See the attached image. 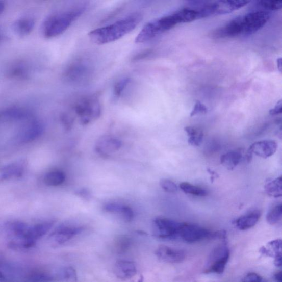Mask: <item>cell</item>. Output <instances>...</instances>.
Instances as JSON below:
<instances>
[{
    "instance_id": "6da1fadb",
    "label": "cell",
    "mask_w": 282,
    "mask_h": 282,
    "mask_svg": "<svg viewBox=\"0 0 282 282\" xmlns=\"http://www.w3.org/2000/svg\"><path fill=\"white\" fill-rule=\"evenodd\" d=\"M142 18L141 13H134L112 24L92 31L88 37L93 43L98 45L114 42L135 30Z\"/></svg>"
},
{
    "instance_id": "7a4b0ae2",
    "label": "cell",
    "mask_w": 282,
    "mask_h": 282,
    "mask_svg": "<svg viewBox=\"0 0 282 282\" xmlns=\"http://www.w3.org/2000/svg\"><path fill=\"white\" fill-rule=\"evenodd\" d=\"M86 9V5H79L47 17L43 25V36L45 38L51 39L61 35L83 14Z\"/></svg>"
},
{
    "instance_id": "3957f363",
    "label": "cell",
    "mask_w": 282,
    "mask_h": 282,
    "mask_svg": "<svg viewBox=\"0 0 282 282\" xmlns=\"http://www.w3.org/2000/svg\"><path fill=\"white\" fill-rule=\"evenodd\" d=\"M94 67L87 58H75L70 62L65 68L63 77L68 84L75 86H85L93 77Z\"/></svg>"
},
{
    "instance_id": "277c9868",
    "label": "cell",
    "mask_w": 282,
    "mask_h": 282,
    "mask_svg": "<svg viewBox=\"0 0 282 282\" xmlns=\"http://www.w3.org/2000/svg\"><path fill=\"white\" fill-rule=\"evenodd\" d=\"M73 109L83 125L97 120L101 113L99 96L92 94L82 97L74 102Z\"/></svg>"
},
{
    "instance_id": "5b68a950",
    "label": "cell",
    "mask_w": 282,
    "mask_h": 282,
    "mask_svg": "<svg viewBox=\"0 0 282 282\" xmlns=\"http://www.w3.org/2000/svg\"><path fill=\"white\" fill-rule=\"evenodd\" d=\"M178 24L174 13L153 20L143 27L135 39L136 43L148 42Z\"/></svg>"
},
{
    "instance_id": "8992f818",
    "label": "cell",
    "mask_w": 282,
    "mask_h": 282,
    "mask_svg": "<svg viewBox=\"0 0 282 282\" xmlns=\"http://www.w3.org/2000/svg\"><path fill=\"white\" fill-rule=\"evenodd\" d=\"M219 231L212 232L203 227L186 223H182L178 232V237L189 243H196L206 239L219 238Z\"/></svg>"
},
{
    "instance_id": "52a82bcc",
    "label": "cell",
    "mask_w": 282,
    "mask_h": 282,
    "mask_svg": "<svg viewBox=\"0 0 282 282\" xmlns=\"http://www.w3.org/2000/svg\"><path fill=\"white\" fill-rule=\"evenodd\" d=\"M230 257V251L225 244L218 246L213 250L210 256L208 267L205 272L207 273L222 274Z\"/></svg>"
},
{
    "instance_id": "ba28073f",
    "label": "cell",
    "mask_w": 282,
    "mask_h": 282,
    "mask_svg": "<svg viewBox=\"0 0 282 282\" xmlns=\"http://www.w3.org/2000/svg\"><path fill=\"white\" fill-rule=\"evenodd\" d=\"M270 18V13L264 10L252 11L242 16L243 35L256 33L263 28Z\"/></svg>"
},
{
    "instance_id": "9c48e42d",
    "label": "cell",
    "mask_w": 282,
    "mask_h": 282,
    "mask_svg": "<svg viewBox=\"0 0 282 282\" xmlns=\"http://www.w3.org/2000/svg\"><path fill=\"white\" fill-rule=\"evenodd\" d=\"M153 223V233L156 237L163 239L178 237L182 223L165 218H157Z\"/></svg>"
},
{
    "instance_id": "30bf717a",
    "label": "cell",
    "mask_w": 282,
    "mask_h": 282,
    "mask_svg": "<svg viewBox=\"0 0 282 282\" xmlns=\"http://www.w3.org/2000/svg\"><path fill=\"white\" fill-rule=\"evenodd\" d=\"M242 16L233 19L230 21L221 28H219L212 33L214 38H234L243 35Z\"/></svg>"
},
{
    "instance_id": "8fae6325",
    "label": "cell",
    "mask_w": 282,
    "mask_h": 282,
    "mask_svg": "<svg viewBox=\"0 0 282 282\" xmlns=\"http://www.w3.org/2000/svg\"><path fill=\"white\" fill-rule=\"evenodd\" d=\"M83 230L81 226H60L51 233L49 239L56 245H63Z\"/></svg>"
},
{
    "instance_id": "7c38bea8",
    "label": "cell",
    "mask_w": 282,
    "mask_h": 282,
    "mask_svg": "<svg viewBox=\"0 0 282 282\" xmlns=\"http://www.w3.org/2000/svg\"><path fill=\"white\" fill-rule=\"evenodd\" d=\"M122 146V142L116 137L104 136L98 140L95 145V150L102 156L109 155L117 152Z\"/></svg>"
},
{
    "instance_id": "4fadbf2b",
    "label": "cell",
    "mask_w": 282,
    "mask_h": 282,
    "mask_svg": "<svg viewBox=\"0 0 282 282\" xmlns=\"http://www.w3.org/2000/svg\"><path fill=\"white\" fill-rule=\"evenodd\" d=\"M156 254L163 262L173 264L183 262L186 258L185 253L183 251L164 245L158 247L156 251Z\"/></svg>"
},
{
    "instance_id": "5bb4252c",
    "label": "cell",
    "mask_w": 282,
    "mask_h": 282,
    "mask_svg": "<svg viewBox=\"0 0 282 282\" xmlns=\"http://www.w3.org/2000/svg\"><path fill=\"white\" fill-rule=\"evenodd\" d=\"M31 71V66L27 62L17 61L8 66L6 74L9 79L23 80L30 78Z\"/></svg>"
},
{
    "instance_id": "9a60e30c",
    "label": "cell",
    "mask_w": 282,
    "mask_h": 282,
    "mask_svg": "<svg viewBox=\"0 0 282 282\" xmlns=\"http://www.w3.org/2000/svg\"><path fill=\"white\" fill-rule=\"evenodd\" d=\"M54 225L53 222H45L29 226L25 237V240L30 247L35 245L37 241L44 236Z\"/></svg>"
},
{
    "instance_id": "2e32d148",
    "label": "cell",
    "mask_w": 282,
    "mask_h": 282,
    "mask_svg": "<svg viewBox=\"0 0 282 282\" xmlns=\"http://www.w3.org/2000/svg\"><path fill=\"white\" fill-rule=\"evenodd\" d=\"M277 147V144L274 141L263 140L253 143L248 150L252 155H256L266 159L276 153Z\"/></svg>"
},
{
    "instance_id": "e0dca14e",
    "label": "cell",
    "mask_w": 282,
    "mask_h": 282,
    "mask_svg": "<svg viewBox=\"0 0 282 282\" xmlns=\"http://www.w3.org/2000/svg\"><path fill=\"white\" fill-rule=\"evenodd\" d=\"M115 276L122 280L134 277L137 273V267L133 261L121 260L117 261L114 267Z\"/></svg>"
},
{
    "instance_id": "ac0fdd59",
    "label": "cell",
    "mask_w": 282,
    "mask_h": 282,
    "mask_svg": "<svg viewBox=\"0 0 282 282\" xmlns=\"http://www.w3.org/2000/svg\"><path fill=\"white\" fill-rule=\"evenodd\" d=\"M44 125L39 121H33L27 125L20 134V140L24 143L32 142L42 135L44 132Z\"/></svg>"
},
{
    "instance_id": "d6986e66",
    "label": "cell",
    "mask_w": 282,
    "mask_h": 282,
    "mask_svg": "<svg viewBox=\"0 0 282 282\" xmlns=\"http://www.w3.org/2000/svg\"><path fill=\"white\" fill-rule=\"evenodd\" d=\"M107 212L120 215L125 222H130L134 217V213L129 206L116 203H108L103 206Z\"/></svg>"
},
{
    "instance_id": "ffe728a7",
    "label": "cell",
    "mask_w": 282,
    "mask_h": 282,
    "mask_svg": "<svg viewBox=\"0 0 282 282\" xmlns=\"http://www.w3.org/2000/svg\"><path fill=\"white\" fill-rule=\"evenodd\" d=\"M243 149H237L229 151L223 155L221 159V163L226 169L233 170L235 169L242 160Z\"/></svg>"
},
{
    "instance_id": "44dd1931",
    "label": "cell",
    "mask_w": 282,
    "mask_h": 282,
    "mask_svg": "<svg viewBox=\"0 0 282 282\" xmlns=\"http://www.w3.org/2000/svg\"><path fill=\"white\" fill-rule=\"evenodd\" d=\"M31 116V111L24 108H10L0 111V119L21 120L29 119Z\"/></svg>"
},
{
    "instance_id": "7402d4cb",
    "label": "cell",
    "mask_w": 282,
    "mask_h": 282,
    "mask_svg": "<svg viewBox=\"0 0 282 282\" xmlns=\"http://www.w3.org/2000/svg\"><path fill=\"white\" fill-rule=\"evenodd\" d=\"M261 216V212L255 210L241 216L236 221L237 228L240 230H246L252 228L258 223Z\"/></svg>"
},
{
    "instance_id": "603a6c76",
    "label": "cell",
    "mask_w": 282,
    "mask_h": 282,
    "mask_svg": "<svg viewBox=\"0 0 282 282\" xmlns=\"http://www.w3.org/2000/svg\"><path fill=\"white\" fill-rule=\"evenodd\" d=\"M35 26V20L31 17L20 18L13 24V31L20 37L29 35Z\"/></svg>"
},
{
    "instance_id": "cb8c5ba5",
    "label": "cell",
    "mask_w": 282,
    "mask_h": 282,
    "mask_svg": "<svg viewBox=\"0 0 282 282\" xmlns=\"http://www.w3.org/2000/svg\"><path fill=\"white\" fill-rule=\"evenodd\" d=\"M218 8L216 15L228 14L233 11L239 10L249 3V2L237 0V1L217 2Z\"/></svg>"
},
{
    "instance_id": "d4e9b609",
    "label": "cell",
    "mask_w": 282,
    "mask_h": 282,
    "mask_svg": "<svg viewBox=\"0 0 282 282\" xmlns=\"http://www.w3.org/2000/svg\"><path fill=\"white\" fill-rule=\"evenodd\" d=\"M266 194L274 198H279L282 196V177L281 176L275 180H267L265 185Z\"/></svg>"
},
{
    "instance_id": "484cf974",
    "label": "cell",
    "mask_w": 282,
    "mask_h": 282,
    "mask_svg": "<svg viewBox=\"0 0 282 282\" xmlns=\"http://www.w3.org/2000/svg\"><path fill=\"white\" fill-rule=\"evenodd\" d=\"M23 166L19 164H13L5 167L0 175V182L8 181L13 177H20L23 175Z\"/></svg>"
},
{
    "instance_id": "4316f807",
    "label": "cell",
    "mask_w": 282,
    "mask_h": 282,
    "mask_svg": "<svg viewBox=\"0 0 282 282\" xmlns=\"http://www.w3.org/2000/svg\"><path fill=\"white\" fill-rule=\"evenodd\" d=\"M174 13L178 23H189L198 19L197 12L193 7H187Z\"/></svg>"
},
{
    "instance_id": "83f0119b",
    "label": "cell",
    "mask_w": 282,
    "mask_h": 282,
    "mask_svg": "<svg viewBox=\"0 0 282 282\" xmlns=\"http://www.w3.org/2000/svg\"><path fill=\"white\" fill-rule=\"evenodd\" d=\"M184 130L188 136V143L193 146H199L201 144L203 139V131L194 126H187Z\"/></svg>"
},
{
    "instance_id": "f1b7e54d",
    "label": "cell",
    "mask_w": 282,
    "mask_h": 282,
    "mask_svg": "<svg viewBox=\"0 0 282 282\" xmlns=\"http://www.w3.org/2000/svg\"><path fill=\"white\" fill-rule=\"evenodd\" d=\"M65 181V175L61 171L56 170L49 172L44 176V183L51 187H57Z\"/></svg>"
},
{
    "instance_id": "f546056e",
    "label": "cell",
    "mask_w": 282,
    "mask_h": 282,
    "mask_svg": "<svg viewBox=\"0 0 282 282\" xmlns=\"http://www.w3.org/2000/svg\"><path fill=\"white\" fill-rule=\"evenodd\" d=\"M180 187L187 194L199 197H204L208 195V191L206 189L188 182L181 183Z\"/></svg>"
},
{
    "instance_id": "4dcf8cb0",
    "label": "cell",
    "mask_w": 282,
    "mask_h": 282,
    "mask_svg": "<svg viewBox=\"0 0 282 282\" xmlns=\"http://www.w3.org/2000/svg\"><path fill=\"white\" fill-rule=\"evenodd\" d=\"M268 248L263 247L261 252L268 256H274V258L281 256V240L277 239L268 244Z\"/></svg>"
},
{
    "instance_id": "1f68e13d",
    "label": "cell",
    "mask_w": 282,
    "mask_h": 282,
    "mask_svg": "<svg viewBox=\"0 0 282 282\" xmlns=\"http://www.w3.org/2000/svg\"><path fill=\"white\" fill-rule=\"evenodd\" d=\"M281 217L282 205L281 203H279L273 206L268 212L266 216V221L268 224L274 225L281 221Z\"/></svg>"
},
{
    "instance_id": "d6a6232c",
    "label": "cell",
    "mask_w": 282,
    "mask_h": 282,
    "mask_svg": "<svg viewBox=\"0 0 282 282\" xmlns=\"http://www.w3.org/2000/svg\"><path fill=\"white\" fill-rule=\"evenodd\" d=\"M131 79L123 78L116 82L113 90V97L114 100L120 98L130 84Z\"/></svg>"
},
{
    "instance_id": "836d02e7",
    "label": "cell",
    "mask_w": 282,
    "mask_h": 282,
    "mask_svg": "<svg viewBox=\"0 0 282 282\" xmlns=\"http://www.w3.org/2000/svg\"><path fill=\"white\" fill-rule=\"evenodd\" d=\"M131 244H132V240L129 237L121 236L117 238L115 246L117 251L122 253L128 250Z\"/></svg>"
},
{
    "instance_id": "e575fe53",
    "label": "cell",
    "mask_w": 282,
    "mask_h": 282,
    "mask_svg": "<svg viewBox=\"0 0 282 282\" xmlns=\"http://www.w3.org/2000/svg\"><path fill=\"white\" fill-rule=\"evenodd\" d=\"M261 8L268 11H276L281 9L282 2L280 0H263L258 3Z\"/></svg>"
},
{
    "instance_id": "d590c367",
    "label": "cell",
    "mask_w": 282,
    "mask_h": 282,
    "mask_svg": "<svg viewBox=\"0 0 282 282\" xmlns=\"http://www.w3.org/2000/svg\"><path fill=\"white\" fill-rule=\"evenodd\" d=\"M61 278L67 282H77L78 275L76 271L72 267H67L64 268L61 273Z\"/></svg>"
},
{
    "instance_id": "8d00e7d4",
    "label": "cell",
    "mask_w": 282,
    "mask_h": 282,
    "mask_svg": "<svg viewBox=\"0 0 282 282\" xmlns=\"http://www.w3.org/2000/svg\"><path fill=\"white\" fill-rule=\"evenodd\" d=\"M161 187L165 191L170 193H175L178 190L177 185L173 181L163 178L160 181Z\"/></svg>"
},
{
    "instance_id": "74e56055",
    "label": "cell",
    "mask_w": 282,
    "mask_h": 282,
    "mask_svg": "<svg viewBox=\"0 0 282 282\" xmlns=\"http://www.w3.org/2000/svg\"><path fill=\"white\" fill-rule=\"evenodd\" d=\"M207 112V108L201 101H197L193 109H192L190 116L192 117L198 114H205Z\"/></svg>"
},
{
    "instance_id": "f35d334b",
    "label": "cell",
    "mask_w": 282,
    "mask_h": 282,
    "mask_svg": "<svg viewBox=\"0 0 282 282\" xmlns=\"http://www.w3.org/2000/svg\"><path fill=\"white\" fill-rule=\"evenodd\" d=\"M263 279L255 273H250L244 278L243 282H262Z\"/></svg>"
},
{
    "instance_id": "ab89813d",
    "label": "cell",
    "mask_w": 282,
    "mask_h": 282,
    "mask_svg": "<svg viewBox=\"0 0 282 282\" xmlns=\"http://www.w3.org/2000/svg\"><path fill=\"white\" fill-rule=\"evenodd\" d=\"M152 54H153V52L152 50H148L143 51L142 52L140 53L139 54H137L136 56H135L133 58V60L139 61L144 59H146L150 57V55Z\"/></svg>"
},
{
    "instance_id": "60d3db41",
    "label": "cell",
    "mask_w": 282,
    "mask_h": 282,
    "mask_svg": "<svg viewBox=\"0 0 282 282\" xmlns=\"http://www.w3.org/2000/svg\"><path fill=\"white\" fill-rule=\"evenodd\" d=\"M75 194L86 199V200H88L91 197L90 191L86 189H81L78 190L75 192Z\"/></svg>"
},
{
    "instance_id": "b9f144b4",
    "label": "cell",
    "mask_w": 282,
    "mask_h": 282,
    "mask_svg": "<svg viewBox=\"0 0 282 282\" xmlns=\"http://www.w3.org/2000/svg\"><path fill=\"white\" fill-rule=\"evenodd\" d=\"M61 120L63 121L64 125L67 128H69L72 125L73 119L71 116L67 114H64L61 116Z\"/></svg>"
},
{
    "instance_id": "7bdbcfd3",
    "label": "cell",
    "mask_w": 282,
    "mask_h": 282,
    "mask_svg": "<svg viewBox=\"0 0 282 282\" xmlns=\"http://www.w3.org/2000/svg\"><path fill=\"white\" fill-rule=\"evenodd\" d=\"M282 110V105H281V100H280L277 103L275 107L270 110V114L271 115H276L281 113Z\"/></svg>"
},
{
    "instance_id": "ee69618b",
    "label": "cell",
    "mask_w": 282,
    "mask_h": 282,
    "mask_svg": "<svg viewBox=\"0 0 282 282\" xmlns=\"http://www.w3.org/2000/svg\"><path fill=\"white\" fill-rule=\"evenodd\" d=\"M208 173L210 174L211 176V183H213L214 182L216 178L218 177L219 176L218 174L216 173L215 171H213L209 168L207 169Z\"/></svg>"
},
{
    "instance_id": "f6af8a7d",
    "label": "cell",
    "mask_w": 282,
    "mask_h": 282,
    "mask_svg": "<svg viewBox=\"0 0 282 282\" xmlns=\"http://www.w3.org/2000/svg\"><path fill=\"white\" fill-rule=\"evenodd\" d=\"M274 278L276 280L277 282H281L282 281L281 272H279L278 273H277L276 274H275Z\"/></svg>"
},
{
    "instance_id": "bcb514c9",
    "label": "cell",
    "mask_w": 282,
    "mask_h": 282,
    "mask_svg": "<svg viewBox=\"0 0 282 282\" xmlns=\"http://www.w3.org/2000/svg\"><path fill=\"white\" fill-rule=\"evenodd\" d=\"M6 9V4L4 2L0 1V15L4 12Z\"/></svg>"
},
{
    "instance_id": "7dc6e473",
    "label": "cell",
    "mask_w": 282,
    "mask_h": 282,
    "mask_svg": "<svg viewBox=\"0 0 282 282\" xmlns=\"http://www.w3.org/2000/svg\"><path fill=\"white\" fill-rule=\"evenodd\" d=\"M277 66L278 70L281 72V59L279 58L277 60Z\"/></svg>"
},
{
    "instance_id": "c3c4849f",
    "label": "cell",
    "mask_w": 282,
    "mask_h": 282,
    "mask_svg": "<svg viewBox=\"0 0 282 282\" xmlns=\"http://www.w3.org/2000/svg\"><path fill=\"white\" fill-rule=\"evenodd\" d=\"M0 38H1V35H0Z\"/></svg>"
}]
</instances>
